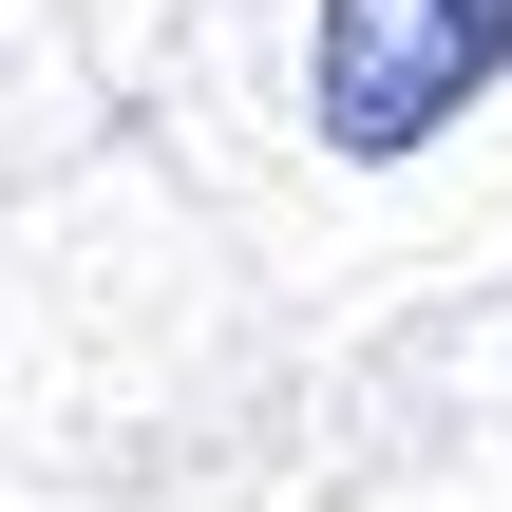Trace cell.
<instances>
[{
  "label": "cell",
  "mask_w": 512,
  "mask_h": 512,
  "mask_svg": "<svg viewBox=\"0 0 512 512\" xmlns=\"http://www.w3.org/2000/svg\"><path fill=\"white\" fill-rule=\"evenodd\" d=\"M494 76H512V0H323L304 19V133L342 171L437 152Z\"/></svg>",
  "instance_id": "obj_1"
}]
</instances>
